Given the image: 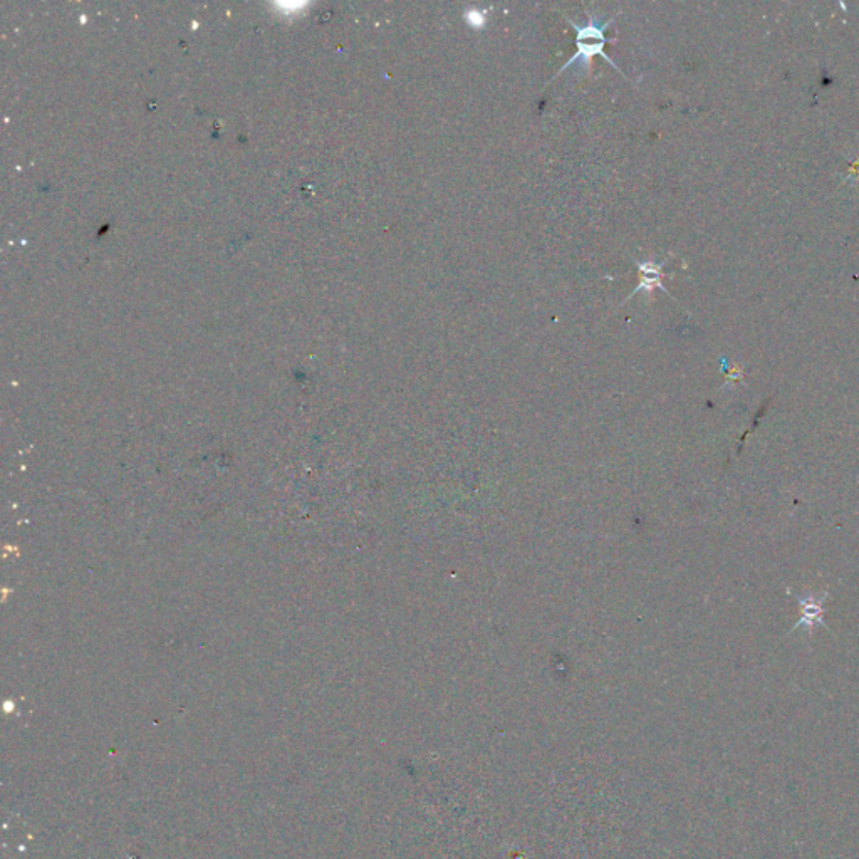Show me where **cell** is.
Returning <instances> with one entry per match:
<instances>
[{"label":"cell","instance_id":"7a4b0ae2","mask_svg":"<svg viewBox=\"0 0 859 859\" xmlns=\"http://www.w3.org/2000/svg\"><path fill=\"white\" fill-rule=\"evenodd\" d=\"M636 266H638L639 270L638 288L633 291V294L629 295V298L638 294V292H651L657 288L663 289L665 291V286L661 285V278H663V270L661 269H663L665 263L642 260V263H636Z\"/></svg>","mask_w":859,"mask_h":859},{"label":"cell","instance_id":"6da1fadb","mask_svg":"<svg viewBox=\"0 0 859 859\" xmlns=\"http://www.w3.org/2000/svg\"><path fill=\"white\" fill-rule=\"evenodd\" d=\"M566 19H568L569 24H571V27L576 31V46H578V51H576L574 56L569 57L568 63L559 69L558 75H556L555 78H558L562 72L571 69V66H578L579 72H590L591 63H593L594 56L604 57L616 71L622 72V69L618 68L615 60L611 59V57L604 53V46H606L607 43L604 33H606L607 27L613 24L615 19H604L598 14H590V21H588L587 24H576L568 15H566Z\"/></svg>","mask_w":859,"mask_h":859}]
</instances>
